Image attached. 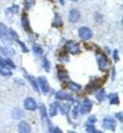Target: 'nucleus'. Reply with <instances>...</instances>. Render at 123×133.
<instances>
[{"mask_svg":"<svg viewBox=\"0 0 123 133\" xmlns=\"http://www.w3.org/2000/svg\"><path fill=\"white\" fill-rule=\"evenodd\" d=\"M9 31H10V32H9V34L10 35V38L13 39V40H14V41H18L19 37H18L17 33H16L15 31L13 30V29H11V28H10V29Z\"/></svg>","mask_w":123,"mask_h":133,"instance_id":"24","label":"nucleus"},{"mask_svg":"<svg viewBox=\"0 0 123 133\" xmlns=\"http://www.w3.org/2000/svg\"><path fill=\"white\" fill-rule=\"evenodd\" d=\"M38 86L41 89L42 92L46 95L49 92V85L48 82L46 80V78L45 77H40L38 78Z\"/></svg>","mask_w":123,"mask_h":133,"instance_id":"1","label":"nucleus"},{"mask_svg":"<svg viewBox=\"0 0 123 133\" xmlns=\"http://www.w3.org/2000/svg\"><path fill=\"white\" fill-rule=\"evenodd\" d=\"M118 50H115V51H114V59H115V62H118Z\"/></svg>","mask_w":123,"mask_h":133,"instance_id":"33","label":"nucleus"},{"mask_svg":"<svg viewBox=\"0 0 123 133\" xmlns=\"http://www.w3.org/2000/svg\"><path fill=\"white\" fill-rule=\"evenodd\" d=\"M52 25H53L54 26H63V20H62L61 17H60L59 15H57L56 14L53 22H52Z\"/></svg>","mask_w":123,"mask_h":133,"instance_id":"19","label":"nucleus"},{"mask_svg":"<svg viewBox=\"0 0 123 133\" xmlns=\"http://www.w3.org/2000/svg\"><path fill=\"white\" fill-rule=\"evenodd\" d=\"M68 88L71 91H73V92H78V91H79V90L82 89L81 85L77 84V83H74V82H69L68 83Z\"/></svg>","mask_w":123,"mask_h":133,"instance_id":"16","label":"nucleus"},{"mask_svg":"<svg viewBox=\"0 0 123 133\" xmlns=\"http://www.w3.org/2000/svg\"><path fill=\"white\" fill-rule=\"evenodd\" d=\"M0 37H1L4 41L10 43V36H9L8 28H7V26L2 23H0Z\"/></svg>","mask_w":123,"mask_h":133,"instance_id":"7","label":"nucleus"},{"mask_svg":"<svg viewBox=\"0 0 123 133\" xmlns=\"http://www.w3.org/2000/svg\"><path fill=\"white\" fill-rule=\"evenodd\" d=\"M25 77H26L27 79L29 81V83H30L31 85H32V87H33V89L35 90L36 92H39V88H38V85H37V83H36L35 79H34L33 77H30V76H28V75L25 74Z\"/></svg>","mask_w":123,"mask_h":133,"instance_id":"13","label":"nucleus"},{"mask_svg":"<svg viewBox=\"0 0 123 133\" xmlns=\"http://www.w3.org/2000/svg\"><path fill=\"white\" fill-rule=\"evenodd\" d=\"M5 68H9V67L7 66V64H6V59H2V58L0 57V70L5 69Z\"/></svg>","mask_w":123,"mask_h":133,"instance_id":"26","label":"nucleus"},{"mask_svg":"<svg viewBox=\"0 0 123 133\" xmlns=\"http://www.w3.org/2000/svg\"><path fill=\"white\" fill-rule=\"evenodd\" d=\"M56 113H57L56 105H55V104H51V105H50V107H49V116L53 117V116L56 115Z\"/></svg>","mask_w":123,"mask_h":133,"instance_id":"20","label":"nucleus"},{"mask_svg":"<svg viewBox=\"0 0 123 133\" xmlns=\"http://www.w3.org/2000/svg\"><path fill=\"white\" fill-rule=\"evenodd\" d=\"M116 118H118V119L120 121V122H122V121H123V119H122V112L116 113Z\"/></svg>","mask_w":123,"mask_h":133,"instance_id":"34","label":"nucleus"},{"mask_svg":"<svg viewBox=\"0 0 123 133\" xmlns=\"http://www.w3.org/2000/svg\"><path fill=\"white\" fill-rule=\"evenodd\" d=\"M102 127L103 128H105V129H110V130H115V122L110 117H106L104 120H103V123H102Z\"/></svg>","mask_w":123,"mask_h":133,"instance_id":"4","label":"nucleus"},{"mask_svg":"<svg viewBox=\"0 0 123 133\" xmlns=\"http://www.w3.org/2000/svg\"><path fill=\"white\" fill-rule=\"evenodd\" d=\"M18 129H19V132H22V133L30 132V127H29V125H28L27 122H25V121L21 122V123L18 125Z\"/></svg>","mask_w":123,"mask_h":133,"instance_id":"10","label":"nucleus"},{"mask_svg":"<svg viewBox=\"0 0 123 133\" xmlns=\"http://www.w3.org/2000/svg\"><path fill=\"white\" fill-rule=\"evenodd\" d=\"M58 77L61 80H64V79H67L68 78V76L67 74L65 73V71H59L58 73Z\"/></svg>","mask_w":123,"mask_h":133,"instance_id":"23","label":"nucleus"},{"mask_svg":"<svg viewBox=\"0 0 123 133\" xmlns=\"http://www.w3.org/2000/svg\"><path fill=\"white\" fill-rule=\"evenodd\" d=\"M55 96H56V98H58L60 100H73L69 95H67L66 92H58L55 95Z\"/></svg>","mask_w":123,"mask_h":133,"instance_id":"11","label":"nucleus"},{"mask_svg":"<svg viewBox=\"0 0 123 133\" xmlns=\"http://www.w3.org/2000/svg\"><path fill=\"white\" fill-rule=\"evenodd\" d=\"M109 98H110V104H112V105H116V104L119 103V98H118L116 94L109 95Z\"/></svg>","mask_w":123,"mask_h":133,"instance_id":"15","label":"nucleus"},{"mask_svg":"<svg viewBox=\"0 0 123 133\" xmlns=\"http://www.w3.org/2000/svg\"><path fill=\"white\" fill-rule=\"evenodd\" d=\"M91 108H92V102L89 99H85L79 108V112H81V114H85V113L90 112Z\"/></svg>","mask_w":123,"mask_h":133,"instance_id":"3","label":"nucleus"},{"mask_svg":"<svg viewBox=\"0 0 123 133\" xmlns=\"http://www.w3.org/2000/svg\"><path fill=\"white\" fill-rule=\"evenodd\" d=\"M97 64H99V67H100V70H104L107 69L108 65H109V62H108V59L103 54H101V56H100L97 58Z\"/></svg>","mask_w":123,"mask_h":133,"instance_id":"5","label":"nucleus"},{"mask_svg":"<svg viewBox=\"0 0 123 133\" xmlns=\"http://www.w3.org/2000/svg\"><path fill=\"white\" fill-rule=\"evenodd\" d=\"M66 48H67V50L71 54H73V55L78 54L79 52V45L77 43H75V42H72V41L68 42L66 44Z\"/></svg>","mask_w":123,"mask_h":133,"instance_id":"6","label":"nucleus"},{"mask_svg":"<svg viewBox=\"0 0 123 133\" xmlns=\"http://www.w3.org/2000/svg\"><path fill=\"white\" fill-rule=\"evenodd\" d=\"M18 44H19L21 46H22V49H23V51L25 52V53H28V49L26 48V45L24 44V43H22V42H20V41H18Z\"/></svg>","mask_w":123,"mask_h":133,"instance_id":"31","label":"nucleus"},{"mask_svg":"<svg viewBox=\"0 0 123 133\" xmlns=\"http://www.w3.org/2000/svg\"><path fill=\"white\" fill-rule=\"evenodd\" d=\"M79 35L82 40H89V39L92 38L93 33L92 31H91V29H89L86 26H82V28H79Z\"/></svg>","mask_w":123,"mask_h":133,"instance_id":"2","label":"nucleus"},{"mask_svg":"<svg viewBox=\"0 0 123 133\" xmlns=\"http://www.w3.org/2000/svg\"><path fill=\"white\" fill-rule=\"evenodd\" d=\"M34 4V0H26V6L28 8H30Z\"/></svg>","mask_w":123,"mask_h":133,"instance_id":"32","label":"nucleus"},{"mask_svg":"<svg viewBox=\"0 0 123 133\" xmlns=\"http://www.w3.org/2000/svg\"><path fill=\"white\" fill-rule=\"evenodd\" d=\"M40 111H41V115H42V121L44 122V121L47 120V115H46V107H45L44 104H42L40 106Z\"/></svg>","mask_w":123,"mask_h":133,"instance_id":"17","label":"nucleus"},{"mask_svg":"<svg viewBox=\"0 0 123 133\" xmlns=\"http://www.w3.org/2000/svg\"><path fill=\"white\" fill-rule=\"evenodd\" d=\"M71 1H74V2H76V1H78V0H71Z\"/></svg>","mask_w":123,"mask_h":133,"instance_id":"36","label":"nucleus"},{"mask_svg":"<svg viewBox=\"0 0 123 133\" xmlns=\"http://www.w3.org/2000/svg\"><path fill=\"white\" fill-rule=\"evenodd\" d=\"M97 98L99 101H103V99H104V97H105V92H104V90H100V92L97 94Z\"/></svg>","mask_w":123,"mask_h":133,"instance_id":"22","label":"nucleus"},{"mask_svg":"<svg viewBox=\"0 0 123 133\" xmlns=\"http://www.w3.org/2000/svg\"><path fill=\"white\" fill-rule=\"evenodd\" d=\"M81 18V14H79V10H71L69 13V21L71 23H76L79 21V19Z\"/></svg>","mask_w":123,"mask_h":133,"instance_id":"9","label":"nucleus"},{"mask_svg":"<svg viewBox=\"0 0 123 133\" xmlns=\"http://www.w3.org/2000/svg\"><path fill=\"white\" fill-rule=\"evenodd\" d=\"M0 51L2 52L4 55H6V56H13L14 55V50H13V49L9 48V47H1L0 46Z\"/></svg>","mask_w":123,"mask_h":133,"instance_id":"14","label":"nucleus"},{"mask_svg":"<svg viewBox=\"0 0 123 133\" xmlns=\"http://www.w3.org/2000/svg\"><path fill=\"white\" fill-rule=\"evenodd\" d=\"M13 117L14 119H20V118L23 117V112L22 110H20L19 109H15V110H13Z\"/></svg>","mask_w":123,"mask_h":133,"instance_id":"18","label":"nucleus"},{"mask_svg":"<svg viewBox=\"0 0 123 133\" xmlns=\"http://www.w3.org/2000/svg\"><path fill=\"white\" fill-rule=\"evenodd\" d=\"M22 26H23L24 29L26 31L30 32V28H29V23H28V17L26 16V14H23V17H22Z\"/></svg>","mask_w":123,"mask_h":133,"instance_id":"12","label":"nucleus"},{"mask_svg":"<svg viewBox=\"0 0 123 133\" xmlns=\"http://www.w3.org/2000/svg\"><path fill=\"white\" fill-rule=\"evenodd\" d=\"M43 67H44L45 69H46V72H48L49 69H50V64H49V62L46 59V58L44 59V62H43Z\"/></svg>","mask_w":123,"mask_h":133,"instance_id":"25","label":"nucleus"},{"mask_svg":"<svg viewBox=\"0 0 123 133\" xmlns=\"http://www.w3.org/2000/svg\"><path fill=\"white\" fill-rule=\"evenodd\" d=\"M33 51L35 54H37V55H42L43 54V52H44V50H43V48H42L41 46L39 45V44H34L33 45Z\"/></svg>","mask_w":123,"mask_h":133,"instance_id":"21","label":"nucleus"},{"mask_svg":"<svg viewBox=\"0 0 123 133\" xmlns=\"http://www.w3.org/2000/svg\"><path fill=\"white\" fill-rule=\"evenodd\" d=\"M24 106H25V108L28 110H35L36 109H37V104H36L35 100L31 97H28L25 100Z\"/></svg>","mask_w":123,"mask_h":133,"instance_id":"8","label":"nucleus"},{"mask_svg":"<svg viewBox=\"0 0 123 133\" xmlns=\"http://www.w3.org/2000/svg\"><path fill=\"white\" fill-rule=\"evenodd\" d=\"M86 132L95 133V132H97V130H96V128H94V125H88L87 127H86Z\"/></svg>","mask_w":123,"mask_h":133,"instance_id":"27","label":"nucleus"},{"mask_svg":"<svg viewBox=\"0 0 123 133\" xmlns=\"http://www.w3.org/2000/svg\"><path fill=\"white\" fill-rule=\"evenodd\" d=\"M49 132H59V133H61L62 132V130H60V128H52V127H49Z\"/></svg>","mask_w":123,"mask_h":133,"instance_id":"30","label":"nucleus"},{"mask_svg":"<svg viewBox=\"0 0 123 133\" xmlns=\"http://www.w3.org/2000/svg\"><path fill=\"white\" fill-rule=\"evenodd\" d=\"M87 122L90 124V125H93L94 123H96V122H97V118H96V116L91 115L89 118H88V121H87Z\"/></svg>","mask_w":123,"mask_h":133,"instance_id":"28","label":"nucleus"},{"mask_svg":"<svg viewBox=\"0 0 123 133\" xmlns=\"http://www.w3.org/2000/svg\"><path fill=\"white\" fill-rule=\"evenodd\" d=\"M6 64H7V66L9 67V68H15V65H14V63H13L10 59H6Z\"/></svg>","mask_w":123,"mask_h":133,"instance_id":"29","label":"nucleus"},{"mask_svg":"<svg viewBox=\"0 0 123 133\" xmlns=\"http://www.w3.org/2000/svg\"><path fill=\"white\" fill-rule=\"evenodd\" d=\"M18 6H14V7H13V8H10V11H13V12H17L18 11Z\"/></svg>","mask_w":123,"mask_h":133,"instance_id":"35","label":"nucleus"}]
</instances>
